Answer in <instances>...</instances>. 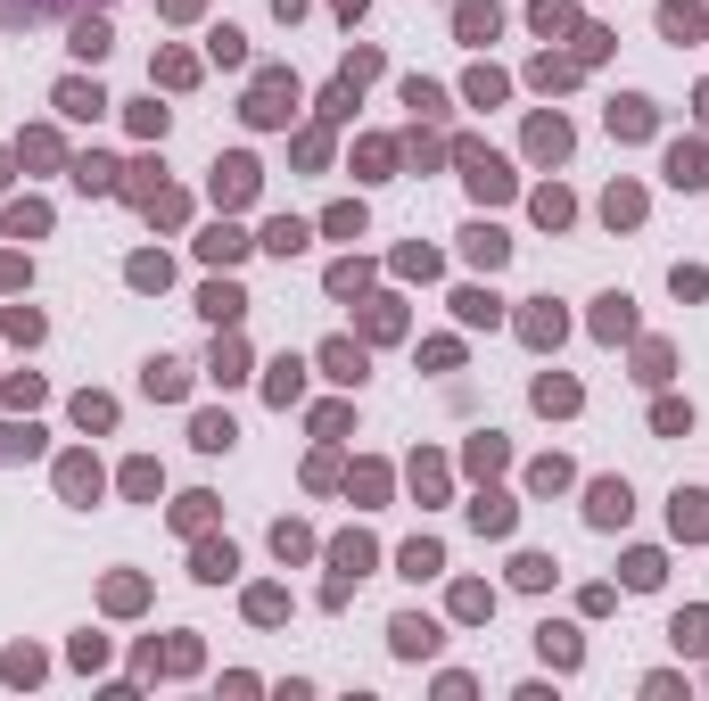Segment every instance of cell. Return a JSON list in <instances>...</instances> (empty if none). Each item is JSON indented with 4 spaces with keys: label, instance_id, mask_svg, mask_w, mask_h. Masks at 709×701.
Listing matches in <instances>:
<instances>
[{
    "label": "cell",
    "instance_id": "obj_1",
    "mask_svg": "<svg viewBox=\"0 0 709 701\" xmlns=\"http://www.w3.org/2000/svg\"><path fill=\"white\" fill-rule=\"evenodd\" d=\"M297 116V83L289 75H256V91H248V124H289Z\"/></svg>",
    "mask_w": 709,
    "mask_h": 701
},
{
    "label": "cell",
    "instance_id": "obj_2",
    "mask_svg": "<svg viewBox=\"0 0 709 701\" xmlns=\"http://www.w3.org/2000/svg\"><path fill=\"white\" fill-rule=\"evenodd\" d=\"M248 190H256V165H248V157H223V165H215V198H223V207H240Z\"/></svg>",
    "mask_w": 709,
    "mask_h": 701
},
{
    "label": "cell",
    "instance_id": "obj_3",
    "mask_svg": "<svg viewBox=\"0 0 709 701\" xmlns=\"http://www.w3.org/2000/svg\"><path fill=\"white\" fill-rule=\"evenodd\" d=\"M198 314H207V322H223V330H231V322H240V314H248V297H240V289H231V281H207V297H198Z\"/></svg>",
    "mask_w": 709,
    "mask_h": 701
},
{
    "label": "cell",
    "instance_id": "obj_4",
    "mask_svg": "<svg viewBox=\"0 0 709 701\" xmlns=\"http://www.w3.org/2000/svg\"><path fill=\"white\" fill-rule=\"evenodd\" d=\"M586 520H594V528H619V520H627V487H619V479H602V487H594V504H586Z\"/></svg>",
    "mask_w": 709,
    "mask_h": 701
},
{
    "label": "cell",
    "instance_id": "obj_5",
    "mask_svg": "<svg viewBox=\"0 0 709 701\" xmlns=\"http://www.w3.org/2000/svg\"><path fill=\"white\" fill-rule=\"evenodd\" d=\"M462 248H470V264H487V273H495V264H503V248H512V240H503L495 223H479V231H462Z\"/></svg>",
    "mask_w": 709,
    "mask_h": 701
},
{
    "label": "cell",
    "instance_id": "obj_6",
    "mask_svg": "<svg viewBox=\"0 0 709 701\" xmlns=\"http://www.w3.org/2000/svg\"><path fill=\"white\" fill-rule=\"evenodd\" d=\"M668 182H677V190H701V182H709V157H701V149H668Z\"/></svg>",
    "mask_w": 709,
    "mask_h": 701
},
{
    "label": "cell",
    "instance_id": "obj_7",
    "mask_svg": "<svg viewBox=\"0 0 709 701\" xmlns=\"http://www.w3.org/2000/svg\"><path fill=\"white\" fill-rule=\"evenodd\" d=\"M58 108H66V116H99L108 99H99V83H58Z\"/></svg>",
    "mask_w": 709,
    "mask_h": 701
},
{
    "label": "cell",
    "instance_id": "obj_8",
    "mask_svg": "<svg viewBox=\"0 0 709 701\" xmlns=\"http://www.w3.org/2000/svg\"><path fill=\"white\" fill-rule=\"evenodd\" d=\"M528 149H536V157H561V149H569V124H561V116H536Z\"/></svg>",
    "mask_w": 709,
    "mask_h": 701
},
{
    "label": "cell",
    "instance_id": "obj_9",
    "mask_svg": "<svg viewBox=\"0 0 709 701\" xmlns=\"http://www.w3.org/2000/svg\"><path fill=\"white\" fill-rule=\"evenodd\" d=\"M322 372H330V380H363V347H347V339L322 347Z\"/></svg>",
    "mask_w": 709,
    "mask_h": 701
},
{
    "label": "cell",
    "instance_id": "obj_10",
    "mask_svg": "<svg viewBox=\"0 0 709 701\" xmlns=\"http://www.w3.org/2000/svg\"><path fill=\"white\" fill-rule=\"evenodd\" d=\"M677 537H709V495H677Z\"/></svg>",
    "mask_w": 709,
    "mask_h": 701
},
{
    "label": "cell",
    "instance_id": "obj_11",
    "mask_svg": "<svg viewBox=\"0 0 709 701\" xmlns=\"http://www.w3.org/2000/svg\"><path fill=\"white\" fill-rule=\"evenodd\" d=\"M594 330H602V339H627V330H635V314H627V297H602V314H594Z\"/></svg>",
    "mask_w": 709,
    "mask_h": 701
},
{
    "label": "cell",
    "instance_id": "obj_12",
    "mask_svg": "<svg viewBox=\"0 0 709 701\" xmlns=\"http://www.w3.org/2000/svg\"><path fill=\"white\" fill-rule=\"evenodd\" d=\"M611 132H627V141H635V132H652V108H644V99H619V108H611Z\"/></svg>",
    "mask_w": 709,
    "mask_h": 701
},
{
    "label": "cell",
    "instance_id": "obj_13",
    "mask_svg": "<svg viewBox=\"0 0 709 701\" xmlns=\"http://www.w3.org/2000/svg\"><path fill=\"white\" fill-rule=\"evenodd\" d=\"M182 388H190V372H182V363H165V355H157V363H149V396H182Z\"/></svg>",
    "mask_w": 709,
    "mask_h": 701
},
{
    "label": "cell",
    "instance_id": "obj_14",
    "mask_svg": "<svg viewBox=\"0 0 709 701\" xmlns=\"http://www.w3.org/2000/svg\"><path fill=\"white\" fill-rule=\"evenodd\" d=\"M264 248H273V256H297V248H306V223H289V215H281L273 231H264Z\"/></svg>",
    "mask_w": 709,
    "mask_h": 701
},
{
    "label": "cell",
    "instance_id": "obj_15",
    "mask_svg": "<svg viewBox=\"0 0 709 701\" xmlns=\"http://www.w3.org/2000/svg\"><path fill=\"white\" fill-rule=\"evenodd\" d=\"M429 644H437L429 619H396V652H429Z\"/></svg>",
    "mask_w": 709,
    "mask_h": 701
},
{
    "label": "cell",
    "instance_id": "obj_16",
    "mask_svg": "<svg viewBox=\"0 0 709 701\" xmlns=\"http://www.w3.org/2000/svg\"><path fill=\"white\" fill-rule=\"evenodd\" d=\"M198 248H207L215 264H231V256H240V248H248V240H240V231H231V223H215V231H207V240H198Z\"/></svg>",
    "mask_w": 709,
    "mask_h": 701
},
{
    "label": "cell",
    "instance_id": "obj_17",
    "mask_svg": "<svg viewBox=\"0 0 709 701\" xmlns=\"http://www.w3.org/2000/svg\"><path fill=\"white\" fill-rule=\"evenodd\" d=\"M536 405H545V413H569V405H578V388H569V380H536Z\"/></svg>",
    "mask_w": 709,
    "mask_h": 701
},
{
    "label": "cell",
    "instance_id": "obj_18",
    "mask_svg": "<svg viewBox=\"0 0 709 701\" xmlns=\"http://www.w3.org/2000/svg\"><path fill=\"white\" fill-rule=\"evenodd\" d=\"M231 438H240V429H231V421H223V413H207V421H198V446H207V454H223V446H231Z\"/></svg>",
    "mask_w": 709,
    "mask_h": 701
},
{
    "label": "cell",
    "instance_id": "obj_19",
    "mask_svg": "<svg viewBox=\"0 0 709 701\" xmlns=\"http://www.w3.org/2000/svg\"><path fill=\"white\" fill-rule=\"evenodd\" d=\"M75 182H83V190H116V165H108V157H83Z\"/></svg>",
    "mask_w": 709,
    "mask_h": 701
},
{
    "label": "cell",
    "instance_id": "obj_20",
    "mask_svg": "<svg viewBox=\"0 0 709 701\" xmlns=\"http://www.w3.org/2000/svg\"><path fill=\"white\" fill-rule=\"evenodd\" d=\"M602 215H611V223H635V215H644V198H635V190H611V198H602Z\"/></svg>",
    "mask_w": 709,
    "mask_h": 701
},
{
    "label": "cell",
    "instance_id": "obj_21",
    "mask_svg": "<svg viewBox=\"0 0 709 701\" xmlns=\"http://www.w3.org/2000/svg\"><path fill=\"white\" fill-rule=\"evenodd\" d=\"M231 570H240V561H231V545H207V553H198V578H231Z\"/></svg>",
    "mask_w": 709,
    "mask_h": 701
},
{
    "label": "cell",
    "instance_id": "obj_22",
    "mask_svg": "<svg viewBox=\"0 0 709 701\" xmlns=\"http://www.w3.org/2000/svg\"><path fill=\"white\" fill-rule=\"evenodd\" d=\"M454 306H462V322H495V297H487V289H462Z\"/></svg>",
    "mask_w": 709,
    "mask_h": 701
},
{
    "label": "cell",
    "instance_id": "obj_23",
    "mask_svg": "<svg viewBox=\"0 0 709 701\" xmlns=\"http://www.w3.org/2000/svg\"><path fill=\"white\" fill-rule=\"evenodd\" d=\"M520 330H528V339H536V347H545V339H561V314H553V306H536V314H528Z\"/></svg>",
    "mask_w": 709,
    "mask_h": 701
},
{
    "label": "cell",
    "instance_id": "obj_24",
    "mask_svg": "<svg viewBox=\"0 0 709 701\" xmlns=\"http://www.w3.org/2000/svg\"><path fill=\"white\" fill-rule=\"evenodd\" d=\"M58 479H66V495H99V471H91V462H66Z\"/></svg>",
    "mask_w": 709,
    "mask_h": 701
},
{
    "label": "cell",
    "instance_id": "obj_25",
    "mask_svg": "<svg viewBox=\"0 0 709 701\" xmlns=\"http://www.w3.org/2000/svg\"><path fill=\"white\" fill-rule=\"evenodd\" d=\"M240 372H248V355H240V347L223 339V347H215V380H240Z\"/></svg>",
    "mask_w": 709,
    "mask_h": 701
},
{
    "label": "cell",
    "instance_id": "obj_26",
    "mask_svg": "<svg viewBox=\"0 0 709 701\" xmlns=\"http://www.w3.org/2000/svg\"><path fill=\"white\" fill-rule=\"evenodd\" d=\"M404 578H437V545H413V553H404Z\"/></svg>",
    "mask_w": 709,
    "mask_h": 701
},
{
    "label": "cell",
    "instance_id": "obj_27",
    "mask_svg": "<svg viewBox=\"0 0 709 701\" xmlns=\"http://www.w3.org/2000/svg\"><path fill=\"white\" fill-rule=\"evenodd\" d=\"M9 231H17V240H25V231H50V215L42 207H9Z\"/></svg>",
    "mask_w": 709,
    "mask_h": 701
},
{
    "label": "cell",
    "instance_id": "obj_28",
    "mask_svg": "<svg viewBox=\"0 0 709 701\" xmlns=\"http://www.w3.org/2000/svg\"><path fill=\"white\" fill-rule=\"evenodd\" d=\"M0 182H9V157H0Z\"/></svg>",
    "mask_w": 709,
    "mask_h": 701
},
{
    "label": "cell",
    "instance_id": "obj_29",
    "mask_svg": "<svg viewBox=\"0 0 709 701\" xmlns=\"http://www.w3.org/2000/svg\"><path fill=\"white\" fill-rule=\"evenodd\" d=\"M701 116H709V91H701Z\"/></svg>",
    "mask_w": 709,
    "mask_h": 701
}]
</instances>
